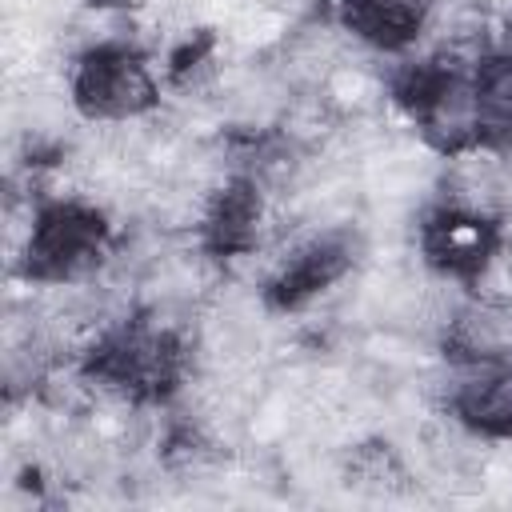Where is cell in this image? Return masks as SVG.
<instances>
[{
  "label": "cell",
  "mask_w": 512,
  "mask_h": 512,
  "mask_svg": "<svg viewBox=\"0 0 512 512\" xmlns=\"http://www.w3.org/2000/svg\"><path fill=\"white\" fill-rule=\"evenodd\" d=\"M332 24L380 56H408L428 24V0H332Z\"/></svg>",
  "instance_id": "52a82bcc"
},
{
  "label": "cell",
  "mask_w": 512,
  "mask_h": 512,
  "mask_svg": "<svg viewBox=\"0 0 512 512\" xmlns=\"http://www.w3.org/2000/svg\"><path fill=\"white\" fill-rule=\"evenodd\" d=\"M476 152H512V40L484 44L472 60Z\"/></svg>",
  "instance_id": "9c48e42d"
},
{
  "label": "cell",
  "mask_w": 512,
  "mask_h": 512,
  "mask_svg": "<svg viewBox=\"0 0 512 512\" xmlns=\"http://www.w3.org/2000/svg\"><path fill=\"white\" fill-rule=\"evenodd\" d=\"M356 264V236L324 232L300 240L264 280V304L272 312H300L332 284H340Z\"/></svg>",
  "instance_id": "5b68a950"
},
{
  "label": "cell",
  "mask_w": 512,
  "mask_h": 512,
  "mask_svg": "<svg viewBox=\"0 0 512 512\" xmlns=\"http://www.w3.org/2000/svg\"><path fill=\"white\" fill-rule=\"evenodd\" d=\"M68 100L84 120H136L160 104V80L136 44L96 40L68 68Z\"/></svg>",
  "instance_id": "3957f363"
},
{
  "label": "cell",
  "mask_w": 512,
  "mask_h": 512,
  "mask_svg": "<svg viewBox=\"0 0 512 512\" xmlns=\"http://www.w3.org/2000/svg\"><path fill=\"white\" fill-rule=\"evenodd\" d=\"M504 228L496 216L468 204H436L420 220V256L424 264L464 288H480L500 264Z\"/></svg>",
  "instance_id": "277c9868"
},
{
  "label": "cell",
  "mask_w": 512,
  "mask_h": 512,
  "mask_svg": "<svg viewBox=\"0 0 512 512\" xmlns=\"http://www.w3.org/2000/svg\"><path fill=\"white\" fill-rule=\"evenodd\" d=\"M456 368L460 376L448 392L452 420L480 440H512V360L500 352Z\"/></svg>",
  "instance_id": "8992f818"
},
{
  "label": "cell",
  "mask_w": 512,
  "mask_h": 512,
  "mask_svg": "<svg viewBox=\"0 0 512 512\" xmlns=\"http://www.w3.org/2000/svg\"><path fill=\"white\" fill-rule=\"evenodd\" d=\"M108 244H112V224L104 208L80 196H56L36 204L28 220L20 272L28 284H72L100 268Z\"/></svg>",
  "instance_id": "7a4b0ae2"
},
{
  "label": "cell",
  "mask_w": 512,
  "mask_h": 512,
  "mask_svg": "<svg viewBox=\"0 0 512 512\" xmlns=\"http://www.w3.org/2000/svg\"><path fill=\"white\" fill-rule=\"evenodd\" d=\"M80 368L100 388H112L140 404H160L180 388L188 368V348L172 328L120 320L84 348Z\"/></svg>",
  "instance_id": "6da1fadb"
},
{
  "label": "cell",
  "mask_w": 512,
  "mask_h": 512,
  "mask_svg": "<svg viewBox=\"0 0 512 512\" xmlns=\"http://www.w3.org/2000/svg\"><path fill=\"white\" fill-rule=\"evenodd\" d=\"M264 228V196L252 176L224 180L200 216V244L216 260H244L260 248Z\"/></svg>",
  "instance_id": "ba28073f"
}]
</instances>
